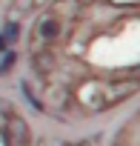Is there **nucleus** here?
I'll return each mask as SVG.
<instances>
[{"label":"nucleus","instance_id":"f257e3e1","mask_svg":"<svg viewBox=\"0 0 140 146\" xmlns=\"http://www.w3.org/2000/svg\"><path fill=\"white\" fill-rule=\"evenodd\" d=\"M34 35H37V40H40V43H52V40L60 35V20H57V17H52V15H46V17L37 23Z\"/></svg>","mask_w":140,"mask_h":146},{"label":"nucleus","instance_id":"f03ea898","mask_svg":"<svg viewBox=\"0 0 140 146\" xmlns=\"http://www.w3.org/2000/svg\"><path fill=\"white\" fill-rule=\"evenodd\" d=\"M12 66H15V52H3L0 54V75H6Z\"/></svg>","mask_w":140,"mask_h":146},{"label":"nucleus","instance_id":"7ed1b4c3","mask_svg":"<svg viewBox=\"0 0 140 146\" xmlns=\"http://www.w3.org/2000/svg\"><path fill=\"white\" fill-rule=\"evenodd\" d=\"M3 46H6V37H3V35H0V49H3Z\"/></svg>","mask_w":140,"mask_h":146}]
</instances>
